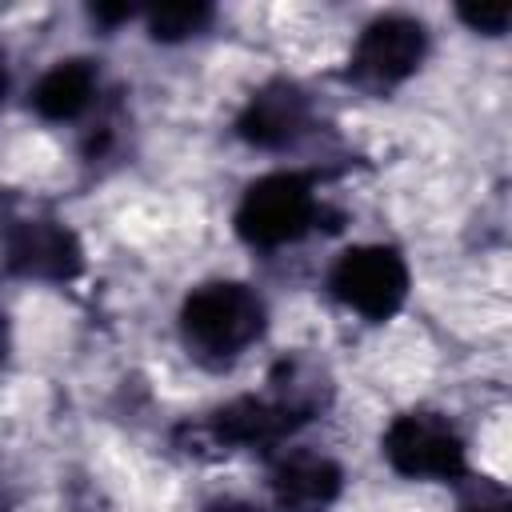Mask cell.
I'll use <instances>...</instances> for the list:
<instances>
[{"mask_svg":"<svg viewBox=\"0 0 512 512\" xmlns=\"http://www.w3.org/2000/svg\"><path fill=\"white\" fill-rule=\"evenodd\" d=\"M268 328V308L256 288L240 280H208L188 292L180 308L184 344L204 360H232L252 348Z\"/></svg>","mask_w":512,"mask_h":512,"instance_id":"6da1fadb","label":"cell"},{"mask_svg":"<svg viewBox=\"0 0 512 512\" xmlns=\"http://www.w3.org/2000/svg\"><path fill=\"white\" fill-rule=\"evenodd\" d=\"M324 220L316 180L308 172H268L252 180L236 204V236L252 248H284Z\"/></svg>","mask_w":512,"mask_h":512,"instance_id":"7a4b0ae2","label":"cell"},{"mask_svg":"<svg viewBox=\"0 0 512 512\" xmlns=\"http://www.w3.org/2000/svg\"><path fill=\"white\" fill-rule=\"evenodd\" d=\"M380 448H384V460L392 464V472H400L408 480H460L468 472L460 432L452 428L448 416L428 412V408L400 412L388 424Z\"/></svg>","mask_w":512,"mask_h":512,"instance_id":"3957f363","label":"cell"},{"mask_svg":"<svg viewBox=\"0 0 512 512\" xmlns=\"http://www.w3.org/2000/svg\"><path fill=\"white\" fill-rule=\"evenodd\" d=\"M328 292L364 320H388L408 300V264L388 244H356L336 256Z\"/></svg>","mask_w":512,"mask_h":512,"instance_id":"277c9868","label":"cell"},{"mask_svg":"<svg viewBox=\"0 0 512 512\" xmlns=\"http://www.w3.org/2000/svg\"><path fill=\"white\" fill-rule=\"evenodd\" d=\"M428 52V32L412 16H380L372 20L348 56V80L368 92H388L404 84Z\"/></svg>","mask_w":512,"mask_h":512,"instance_id":"5b68a950","label":"cell"},{"mask_svg":"<svg viewBox=\"0 0 512 512\" xmlns=\"http://www.w3.org/2000/svg\"><path fill=\"white\" fill-rule=\"evenodd\" d=\"M300 424H308V416H300L292 404L268 392V396H236L220 404L216 412H208L204 424L192 428V436L212 440L220 452H236V448H272L288 440Z\"/></svg>","mask_w":512,"mask_h":512,"instance_id":"8992f818","label":"cell"},{"mask_svg":"<svg viewBox=\"0 0 512 512\" xmlns=\"http://www.w3.org/2000/svg\"><path fill=\"white\" fill-rule=\"evenodd\" d=\"M4 268L24 280L68 284L84 272V248L60 220H20L4 236Z\"/></svg>","mask_w":512,"mask_h":512,"instance_id":"52a82bcc","label":"cell"},{"mask_svg":"<svg viewBox=\"0 0 512 512\" xmlns=\"http://www.w3.org/2000/svg\"><path fill=\"white\" fill-rule=\"evenodd\" d=\"M312 124V104L300 84L292 80H268L264 88L252 92L244 112L236 116V136L252 148L280 152L296 144Z\"/></svg>","mask_w":512,"mask_h":512,"instance_id":"ba28073f","label":"cell"},{"mask_svg":"<svg viewBox=\"0 0 512 512\" xmlns=\"http://www.w3.org/2000/svg\"><path fill=\"white\" fill-rule=\"evenodd\" d=\"M268 484L280 512H328L344 488V472L320 452H288L276 460Z\"/></svg>","mask_w":512,"mask_h":512,"instance_id":"9c48e42d","label":"cell"},{"mask_svg":"<svg viewBox=\"0 0 512 512\" xmlns=\"http://www.w3.org/2000/svg\"><path fill=\"white\" fill-rule=\"evenodd\" d=\"M96 96V64L88 56H72V60H56L32 88L28 104L40 120L64 124L76 120Z\"/></svg>","mask_w":512,"mask_h":512,"instance_id":"30bf717a","label":"cell"},{"mask_svg":"<svg viewBox=\"0 0 512 512\" xmlns=\"http://www.w3.org/2000/svg\"><path fill=\"white\" fill-rule=\"evenodd\" d=\"M212 20V8L200 4V0H184V4H160L148 12V32L152 40H164V44H176V40H188L196 32H204Z\"/></svg>","mask_w":512,"mask_h":512,"instance_id":"8fae6325","label":"cell"},{"mask_svg":"<svg viewBox=\"0 0 512 512\" xmlns=\"http://www.w3.org/2000/svg\"><path fill=\"white\" fill-rule=\"evenodd\" d=\"M456 16H460L472 32L504 36V28H508V20H512V8H508L504 0H496V4H460Z\"/></svg>","mask_w":512,"mask_h":512,"instance_id":"7c38bea8","label":"cell"},{"mask_svg":"<svg viewBox=\"0 0 512 512\" xmlns=\"http://www.w3.org/2000/svg\"><path fill=\"white\" fill-rule=\"evenodd\" d=\"M460 512H512V500H508V492L500 484H492V480L480 476V484L464 496Z\"/></svg>","mask_w":512,"mask_h":512,"instance_id":"4fadbf2b","label":"cell"},{"mask_svg":"<svg viewBox=\"0 0 512 512\" xmlns=\"http://www.w3.org/2000/svg\"><path fill=\"white\" fill-rule=\"evenodd\" d=\"M88 16H92L96 24H104V28H116V24L132 20V8H128V4H92Z\"/></svg>","mask_w":512,"mask_h":512,"instance_id":"5bb4252c","label":"cell"},{"mask_svg":"<svg viewBox=\"0 0 512 512\" xmlns=\"http://www.w3.org/2000/svg\"><path fill=\"white\" fill-rule=\"evenodd\" d=\"M208 512H256L252 504H240V500H220V504H212Z\"/></svg>","mask_w":512,"mask_h":512,"instance_id":"9a60e30c","label":"cell"},{"mask_svg":"<svg viewBox=\"0 0 512 512\" xmlns=\"http://www.w3.org/2000/svg\"><path fill=\"white\" fill-rule=\"evenodd\" d=\"M4 348H8V328H4V316H0V356H4Z\"/></svg>","mask_w":512,"mask_h":512,"instance_id":"2e32d148","label":"cell"},{"mask_svg":"<svg viewBox=\"0 0 512 512\" xmlns=\"http://www.w3.org/2000/svg\"><path fill=\"white\" fill-rule=\"evenodd\" d=\"M4 88H8V72H4V56H0V96H4Z\"/></svg>","mask_w":512,"mask_h":512,"instance_id":"e0dca14e","label":"cell"}]
</instances>
